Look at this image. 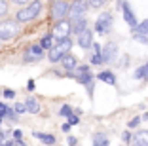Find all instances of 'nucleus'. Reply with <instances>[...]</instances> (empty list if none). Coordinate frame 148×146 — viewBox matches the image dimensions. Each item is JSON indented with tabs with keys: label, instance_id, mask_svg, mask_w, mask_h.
I'll use <instances>...</instances> for the list:
<instances>
[{
	"label": "nucleus",
	"instance_id": "7c9ffc66",
	"mask_svg": "<svg viewBox=\"0 0 148 146\" xmlns=\"http://www.w3.org/2000/svg\"><path fill=\"white\" fill-rule=\"evenodd\" d=\"M74 70H78V72H89V64H78Z\"/></svg>",
	"mask_w": 148,
	"mask_h": 146
},
{
	"label": "nucleus",
	"instance_id": "37998d69",
	"mask_svg": "<svg viewBox=\"0 0 148 146\" xmlns=\"http://www.w3.org/2000/svg\"><path fill=\"white\" fill-rule=\"evenodd\" d=\"M0 123H2V118H0Z\"/></svg>",
	"mask_w": 148,
	"mask_h": 146
},
{
	"label": "nucleus",
	"instance_id": "20e7f679",
	"mask_svg": "<svg viewBox=\"0 0 148 146\" xmlns=\"http://www.w3.org/2000/svg\"><path fill=\"white\" fill-rule=\"evenodd\" d=\"M19 34V23L17 21H2L0 19V40H12Z\"/></svg>",
	"mask_w": 148,
	"mask_h": 146
},
{
	"label": "nucleus",
	"instance_id": "6ab92c4d",
	"mask_svg": "<svg viewBox=\"0 0 148 146\" xmlns=\"http://www.w3.org/2000/svg\"><path fill=\"white\" fill-rule=\"evenodd\" d=\"M133 34H148V19L140 21L139 25L133 29Z\"/></svg>",
	"mask_w": 148,
	"mask_h": 146
},
{
	"label": "nucleus",
	"instance_id": "f257e3e1",
	"mask_svg": "<svg viewBox=\"0 0 148 146\" xmlns=\"http://www.w3.org/2000/svg\"><path fill=\"white\" fill-rule=\"evenodd\" d=\"M70 49H72V40H70V36L69 38L55 40V44L48 49V61L49 63H59L65 55L70 53Z\"/></svg>",
	"mask_w": 148,
	"mask_h": 146
},
{
	"label": "nucleus",
	"instance_id": "9d476101",
	"mask_svg": "<svg viewBox=\"0 0 148 146\" xmlns=\"http://www.w3.org/2000/svg\"><path fill=\"white\" fill-rule=\"evenodd\" d=\"M69 34H70V21H66V19L57 21L55 27H53V36H55V40L69 38Z\"/></svg>",
	"mask_w": 148,
	"mask_h": 146
},
{
	"label": "nucleus",
	"instance_id": "393cba45",
	"mask_svg": "<svg viewBox=\"0 0 148 146\" xmlns=\"http://www.w3.org/2000/svg\"><path fill=\"white\" fill-rule=\"evenodd\" d=\"M70 114H72V108H70V104H65V106H61V110H59V116H66V118H69Z\"/></svg>",
	"mask_w": 148,
	"mask_h": 146
},
{
	"label": "nucleus",
	"instance_id": "f3484780",
	"mask_svg": "<svg viewBox=\"0 0 148 146\" xmlns=\"http://www.w3.org/2000/svg\"><path fill=\"white\" fill-rule=\"evenodd\" d=\"M133 78H135V80H144V82H148V61L143 64V66H139V69L135 70Z\"/></svg>",
	"mask_w": 148,
	"mask_h": 146
},
{
	"label": "nucleus",
	"instance_id": "ddd939ff",
	"mask_svg": "<svg viewBox=\"0 0 148 146\" xmlns=\"http://www.w3.org/2000/svg\"><path fill=\"white\" fill-rule=\"evenodd\" d=\"M86 29H87V17H82V19H74V21H70V32H74L76 36H78L80 32H84Z\"/></svg>",
	"mask_w": 148,
	"mask_h": 146
},
{
	"label": "nucleus",
	"instance_id": "4be33fe9",
	"mask_svg": "<svg viewBox=\"0 0 148 146\" xmlns=\"http://www.w3.org/2000/svg\"><path fill=\"white\" fill-rule=\"evenodd\" d=\"M8 12H10L8 2H6V0H0V19L6 17V15H8Z\"/></svg>",
	"mask_w": 148,
	"mask_h": 146
},
{
	"label": "nucleus",
	"instance_id": "a878e982",
	"mask_svg": "<svg viewBox=\"0 0 148 146\" xmlns=\"http://www.w3.org/2000/svg\"><path fill=\"white\" fill-rule=\"evenodd\" d=\"M6 116H8L12 121H19V114H17L15 110H12V108H8V112H6Z\"/></svg>",
	"mask_w": 148,
	"mask_h": 146
},
{
	"label": "nucleus",
	"instance_id": "c9c22d12",
	"mask_svg": "<svg viewBox=\"0 0 148 146\" xmlns=\"http://www.w3.org/2000/svg\"><path fill=\"white\" fill-rule=\"evenodd\" d=\"M21 137H23V133L19 131V129H17V131H13V138H15V141H21Z\"/></svg>",
	"mask_w": 148,
	"mask_h": 146
},
{
	"label": "nucleus",
	"instance_id": "473e14b6",
	"mask_svg": "<svg viewBox=\"0 0 148 146\" xmlns=\"http://www.w3.org/2000/svg\"><path fill=\"white\" fill-rule=\"evenodd\" d=\"M122 138H123V142H131V138H133V137H131V133H129V131H125V133L122 135Z\"/></svg>",
	"mask_w": 148,
	"mask_h": 146
},
{
	"label": "nucleus",
	"instance_id": "dca6fc26",
	"mask_svg": "<svg viewBox=\"0 0 148 146\" xmlns=\"http://www.w3.org/2000/svg\"><path fill=\"white\" fill-rule=\"evenodd\" d=\"M25 106H27V112H29V114H38L40 112V104L34 97H29V99L25 101Z\"/></svg>",
	"mask_w": 148,
	"mask_h": 146
},
{
	"label": "nucleus",
	"instance_id": "c85d7f7f",
	"mask_svg": "<svg viewBox=\"0 0 148 146\" xmlns=\"http://www.w3.org/2000/svg\"><path fill=\"white\" fill-rule=\"evenodd\" d=\"M86 87H87V95H89V99H93V89H95V82L91 80V82L87 84Z\"/></svg>",
	"mask_w": 148,
	"mask_h": 146
},
{
	"label": "nucleus",
	"instance_id": "f03ea898",
	"mask_svg": "<svg viewBox=\"0 0 148 146\" xmlns=\"http://www.w3.org/2000/svg\"><path fill=\"white\" fill-rule=\"evenodd\" d=\"M40 12H42V2H40V0H31L25 8H21L15 13V21L17 23H29V21L38 17Z\"/></svg>",
	"mask_w": 148,
	"mask_h": 146
},
{
	"label": "nucleus",
	"instance_id": "4c0bfd02",
	"mask_svg": "<svg viewBox=\"0 0 148 146\" xmlns=\"http://www.w3.org/2000/svg\"><path fill=\"white\" fill-rule=\"evenodd\" d=\"M69 146H76V138L74 137H69Z\"/></svg>",
	"mask_w": 148,
	"mask_h": 146
},
{
	"label": "nucleus",
	"instance_id": "6e6552de",
	"mask_svg": "<svg viewBox=\"0 0 148 146\" xmlns=\"http://www.w3.org/2000/svg\"><path fill=\"white\" fill-rule=\"evenodd\" d=\"M42 57H44V47L40 46V44H32V46L25 51L23 61H25V63H36V61H40Z\"/></svg>",
	"mask_w": 148,
	"mask_h": 146
},
{
	"label": "nucleus",
	"instance_id": "39448f33",
	"mask_svg": "<svg viewBox=\"0 0 148 146\" xmlns=\"http://www.w3.org/2000/svg\"><path fill=\"white\" fill-rule=\"evenodd\" d=\"M87 10H89V2H87V0H74L72 4H70V12H69L70 21L86 17V15H87Z\"/></svg>",
	"mask_w": 148,
	"mask_h": 146
},
{
	"label": "nucleus",
	"instance_id": "5701e85b",
	"mask_svg": "<svg viewBox=\"0 0 148 146\" xmlns=\"http://www.w3.org/2000/svg\"><path fill=\"white\" fill-rule=\"evenodd\" d=\"M103 63H105V61H103V55H101V53H93V55H91V64L101 66Z\"/></svg>",
	"mask_w": 148,
	"mask_h": 146
},
{
	"label": "nucleus",
	"instance_id": "2f4dec72",
	"mask_svg": "<svg viewBox=\"0 0 148 146\" xmlns=\"http://www.w3.org/2000/svg\"><path fill=\"white\" fill-rule=\"evenodd\" d=\"M4 97H6V99H13V97H15V91H13V89H6Z\"/></svg>",
	"mask_w": 148,
	"mask_h": 146
},
{
	"label": "nucleus",
	"instance_id": "4468645a",
	"mask_svg": "<svg viewBox=\"0 0 148 146\" xmlns=\"http://www.w3.org/2000/svg\"><path fill=\"white\" fill-rule=\"evenodd\" d=\"M97 78H99L103 84H108V86H116V76H114L112 70H103V72L97 74Z\"/></svg>",
	"mask_w": 148,
	"mask_h": 146
},
{
	"label": "nucleus",
	"instance_id": "a211bd4d",
	"mask_svg": "<svg viewBox=\"0 0 148 146\" xmlns=\"http://www.w3.org/2000/svg\"><path fill=\"white\" fill-rule=\"evenodd\" d=\"M93 146H108V138L105 137V133L93 135Z\"/></svg>",
	"mask_w": 148,
	"mask_h": 146
},
{
	"label": "nucleus",
	"instance_id": "2eb2a0df",
	"mask_svg": "<svg viewBox=\"0 0 148 146\" xmlns=\"http://www.w3.org/2000/svg\"><path fill=\"white\" fill-rule=\"evenodd\" d=\"M61 63H63V66H65L66 70H74L76 66H78V57H76V55H70V53H69V55H65L61 59Z\"/></svg>",
	"mask_w": 148,
	"mask_h": 146
},
{
	"label": "nucleus",
	"instance_id": "e433bc0d",
	"mask_svg": "<svg viewBox=\"0 0 148 146\" xmlns=\"http://www.w3.org/2000/svg\"><path fill=\"white\" fill-rule=\"evenodd\" d=\"M63 131H65V133H69V131H70V123H63Z\"/></svg>",
	"mask_w": 148,
	"mask_h": 146
},
{
	"label": "nucleus",
	"instance_id": "9b49d317",
	"mask_svg": "<svg viewBox=\"0 0 148 146\" xmlns=\"http://www.w3.org/2000/svg\"><path fill=\"white\" fill-rule=\"evenodd\" d=\"M78 46L82 47V49H89V47L93 46V30L87 27L84 32H80L78 34Z\"/></svg>",
	"mask_w": 148,
	"mask_h": 146
},
{
	"label": "nucleus",
	"instance_id": "a19ab883",
	"mask_svg": "<svg viewBox=\"0 0 148 146\" xmlns=\"http://www.w3.org/2000/svg\"><path fill=\"white\" fill-rule=\"evenodd\" d=\"M0 146H13V142H4V144L0 142Z\"/></svg>",
	"mask_w": 148,
	"mask_h": 146
},
{
	"label": "nucleus",
	"instance_id": "72a5a7b5",
	"mask_svg": "<svg viewBox=\"0 0 148 146\" xmlns=\"http://www.w3.org/2000/svg\"><path fill=\"white\" fill-rule=\"evenodd\" d=\"M93 53H101V49H103V47H101V44H97V42H93Z\"/></svg>",
	"mask_w": 148,
	"mask_h": 146
},
{
	"label": "nucleus",
	"instance_id": "b1692460",
	"mask_svg": "<svg viewBox=\"0 0 148 146\" xmlns=\"http://www.w3.org/2000/svg\"><path fill=\"white\" fill-rule=\"evenodd\" d=\"M87 2H89V8H103L108 0H87Z\"/></svg>",
	"mask_w": 148,
	"mask_h": 146
},
{
	"label": "nucleus",
	"instance_id": "ea45409f",
	"mask_svg": "<svg viewBox=\"0 0 148 146\" xmlns=\"http://www.w3.org/2000/svg\"><path fill=\"white\" fill-rule=\"evenodd\" d=\"M6 135H8V133H0V142H4V141H6Z\"/></svg>",
	"mask_w": 148,
	"mask_h": 146
},
{
	"label": "nucleus",
	"instance_id": "cd10ccee",
	"mask_svg": "<svg viewBox=\"0 0 148 146\" xmlns=\"http://www.w3.org/2000/svg\"><path fill=\"white\" fill-rule=\"evenodd\" d=\"M140 123V118H133V120H129V123H127V127H129V129H135L137 127V125H139Z\"/></svg>",
	"mask_w": 148,
	"mask_h": 146
},
{
	"label": "nucleus",
	"instance_id": "58836bf2",
	"mask_svg": "<svg viewBox=\"0 0 148 146\" xmlns=\"http://www.w3.org/2000/svg\"><path fill=\"white\" fill-rule=\"evenodd\" d=\"M13 4H29V0H12Z\"/></svg>",
	"mask_w": 148,
	"mask_h": 146
},
{
	"label": "nucleus",
	"instance_id": "7ed1b4c3",
	"mask_svg": "<svg viewBox=\"0 0 148 146\" xmlns=\"http://www.w3.org/2000/svg\"><path fill=\"white\" fill-rule=\"evenodd\" d=\"M70 12V4L66 0H51V8H49V17L53 21H63V19L69 17Z\"/></svg>",
	"mask_w": 148,
	"mask_h": 146
},
{
	"label": "nucleus",
	"instance_id": "1a4fd4ad",
	"mask_svg": "<svg viewBox=\"0 0 148 146\" xmlns=\"http://www.w3.org/2000/svg\"><path fill=\"white\" fill-rule=\"evenodd\" d=\"M101 55H103V61L105 63H114L118 59V46L114 42H106L101 49Z\"/></svg>",
	"mask_w": 148,
	"mask_h": 146
},
{
	"label": "nucleus",
	"instance_id": "412c9836",
	"mask_svg": "<svg viewBox=\"0 0 148 146\" xmlns=\"http://www.w3.org/2000/svg\"><path fill=\"white\" fill-rule=\"evenodd\" d=\"M40 141H42L44 144H48V146L55 144V137H53V135H48V133H42V137H40Z\"/></svg>",
	"mask_w": 148,
	"mask_h": 146
},
{
	"label": "nucleus",
	"instance_id": "bb28decb",
	"mask_svg": "<svg viewBox=\"0 0 148 146\" xmlns=\"http://www.w3.org/2000/svg\"><path fill=\"white\" fill-rule=\"evenodd\" d=\"M13 110L17 112V114H23V112H27V106H25V103H15V108Z\"/></svg>",
	"mask_w": 148,
	"mask_h": 146
},
{
	"label": "nucleus",
	"instance_id": "f704fd0d",
	"mask_svg": "<svg viewBox=\"0 0 148 146\" xmlns=\"http://www.w3.org/2000/svg\"><path fill=\"white\" fill-rule=\"evenodd\" d=\"M27 89H29V91H34V80H29V82H27Z\"/></svg>",
	"mask_w": 148,
	"mask_h": 146
},
{
	"label": "nucleus",
	"instance_id": "79ce46f5",
	"mask_svg": "<svg viewBox=\"0 0 148 146\" xmlns=\"http://www.w3.org/2000/svg\"><path fill=\"white\" fill-rule=\"evenodd\" d=\"M13 146H23V142H21V141H17V142H15Z\"/></svg>",
	"mask_w": 148,
	"mask_h": 146
},
{
	"label": "nucleus",
	"instance_id": "aec40b11",
	"mask_svg": "<svg viewBox=\"0 0 148 146\" xmlns=\"http://www.w3.org/2000/svg\"><path fill=\"white\" fill-rule=\"evenodd\" d=\"M53 40H55V36H53V32H48V34L42 38V42H40V46L44 47V49H49V47L53 46Z\"/></svg>",
	"mask_w": 148,
	"mask_h": 146
},
{
	"label": "nucleus",
	"instance_id": "0eeeda50",
	"mask_svg": "<svg viewBox=\"0 0 148 146\" xmlns=\"http://www.w3.org/2000/svg\"><path fill=\"white\" fill-rule=\"evenodd\" d=\"M118 10H122L123 13V19H125V23L131 27V29H135L139 23H137V15L133 13V10H131L129 2H125V0H118Z\"/></svg>",
	"mask_w": 148,
	"mask_h": 146
},
{
	"label": "nucleus",
	"instance_id": "f8f14e48",
	"mask_svg": "<svg viewBox=\"0 0 148 146\" xmlns=\"http://www.w3.org/2000/svg\"><path fill=\"white\" fill-rule=\"evenodd\" d=\"M131 144L133 146H148V131H144V129L137 131L133 135V138H131Z\"/></svg>",
	"mask_w": 148,
	"mask_h": 146
},
{
	"label": "nucleus",
	"instance_id": "423d86ee",
	"mask_svg": "<svg viewBox=\"0 0 148 146\" xmlns=\"http://www.w3.org/2000/svg\"><path fill=\"white\" fill-rule=\"evenodd\" d=\"M112 23H114V17H112L110 12L101 13L99 17H97V21H95V30L99 34H106V32L112 30Z\"/></svg>",
	"mask_w": 148,
	"mask_h": 146
},
{
	"label": "nucleus",
	"instance_id": "c756f323",
	"mask_svg": "<svg viewBox=\"0 0 148 146\" xmlns=\"http://www.w3.org/2000/svg\"><path fill=\"white\" fill-rule=\"evenodd\" d=\"M69 123H70V125H78V123H80L78 116H74V114H70V116H69Z\"/></svg>",
	"mask_w": 148,
	"mask_h": 146
}]
</instances>
